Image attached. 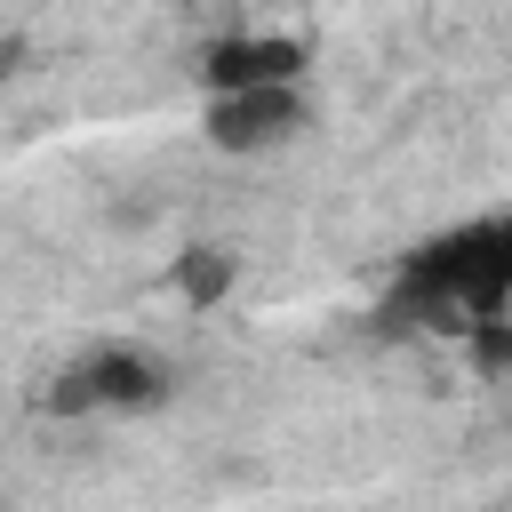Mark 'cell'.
<instances>
[{"mask_svg": "<svg viewBox=\"0 0 512 512\" xmlns=\"http://www.w3.org/2000/svg\"><path fill=\"white\" fill-rule=\"evenodd\" d=\"M496 312H512V208L416 240L400 256V272H392V296H384L392 328L464 336L472 320H496Z\"/></svg>", "mask_w": 512, "mask_h": 512, "instance_id": "6da1fadb", "label": "cell"}, {"mask_svg": "<svg viewBox=\"0 0 512 512\" xmlns=\"http://www.w3.org/2000/svg\"><path fill=\"white\" fill-rule=\"evenodd\" d=\"M160 400H168V360L144 344H96L40 392L48 416H144Z\"/></svg>", "mask_w": 512, "mask_h": 512, "instance_id": "7a4b0ae2", "label": "cell"}, {"mask_svg": "<svg viewBox=\"0 0 512 512\" xmlns=\"http://www.w3.org/2000/svg\"><path fill=\"white\" fill-rule=\"evenodd\" d=\"M200 128L216 152L232 160H256V152H280L312 128V88L304 80H280V88H232V96H208L200 104Z\"/></svg>", "mask_w": 512, "mask_h": 512, "instance_id": "3957f363", "label": "cell"}, {"mask_svg": "<svg viewBox=\"0 0 512 512\" xmlns=\"http://www.w3.org/2000/svg\"><path fill=\"white\" fill-rule=\"evenodd\" d=\"M200 88L208 96H232V88H280V80H304L312 72V48L296 32H224L200 48Z\"/></svg>", "mask_w": 512, "mask_h": 512, "instance_id": "277c9868", "label": "cell"}, {"mask_svg": "<svg viewBox=\"0 0 512 512\" xmlns=\"http://www.w3.org/2000/svg\"><path fill=\"white\" fill-rule=\"evenodd\" d=\"M168 280H176L184 304H224V296H232V256H224V248H192V256H176Z\"/></svg>", "mask_w": 512, "mask_h": 512, "instance_id": "5b68a950", "label": "cell"}, {"mask_svg": "<svg viewBox=\"0 0 512 512\" xmlns=\"http://www.w3.org/2000/svg\"><path fill=\"white\" fill-rule=\"evenodd\" d=\"M464 352H472L480 376H512V320H504V312H496V320H472V328H464Z\"/></svg>", "mask_w": 512, "mask_h": 512, "instance_id": "8992f818", "label": "cell"}, {"mask_svg": "<svg viewBox=\"0 0 512 512\" xmlns=\"http://www.w3.org/2000/svg\"><path fill=\"white\" fill-rule=\"evenodd\" d=\"M8 56H16V48H0V72H8Z\"/></svg>", "mask_w": 512, "mask_h": 512, "instance_id": "52a82bcc", "label": "cell"}]
</instances>
